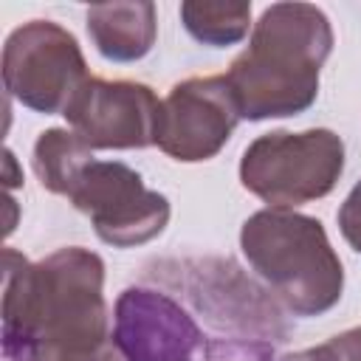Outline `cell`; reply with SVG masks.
<instances>
[{"mask_svg": "<svg viewBox=\"0 0 361 361\" xmlns=\"http://www.w3.org/2000/svg\"><path fill=\"white\" fill-rule=\"evenodd\" d=\"M6 361H121L107 333L104 262L68 245L39 262L3 251Z\"/></svg>", "mask_w": 361, "mask_h": 361, "instance_id": "6da1fadb", "label": "cell"}, {"mask_svg": "<svg viewBox=\"0 0 361 361\" xmlns=\"http://www.w3.org/2000/svg\"><path fill=\"white\" fill-rule=\"evenodd\" d=\"M330 51L333 28L319 6H268L254 23L248 48L226 73L240 118L262 121L305 113L319 96V73Z\"/></svg>", "mask_w": 361, "mask_h": 361, "instance_id": "7a4b0ae2", "label": "cell"}, {"mask_svg": "<svg viewBox=\"0 0 361 361\" xmlns=\"http://www.w3.org/2000/svg\"><path fill=\"white\" fill-rule=\"evenodd\" d=\"M240 248L293 316H322L338 305L344 268L316 217L290 209L254 212L240 228Z\"/></svg>", "mask_w": 361, "mask_h": 361, "instance_id": "3957f363", "label": "cell"}, {"mask_svg": "<svg viewBox=\"0 0 361 361\" xmlns=\"http://www.w3.org/2000/svg\"><path fill=\"white\" fill-rule=\"evenodd\" d=\"M344 172V141L324 127L274 130L254 138L240 161V183L271 209H290L333 192Z\"/></svg>", "mask_w": 361, "mask_h": 361, "instance_id": "277c9868", "label": "cell"}, {"mask_svg": "<svg viewBox=\"0 0 361 361\" xmlns=\"http://www.w3.org/2000/svg\"><path fill=\"white\" fill-rule=\"evenodd\" d=\"M87 79L76 37L51 20L23 23L3 45V85L28 110L65 113Z\"/></svg>", "mask_w": 361, "mask_h": 361, "instance_id": "5b68a950", "label": "cell"}, {"mask_svg": "<svg viewBox=\"0 0 361 361\" xmlns=\"http://www.w3.org/2000/svg\"><path fill=\"white\" fill-rule=\"evenodd\" d=\"M71 203L113 248L144 245L169 223V200L147 189L141 175L121 161H90L71 192Z\"/></svg>", "mask_w": 361, "mask_h": 361, "instance_id": "8992f818", "label": "cell"}, {"mask_svg": "<svg viewBox=\"0 0 361 361\" xmlns=\"http://www.w3.org/2000/svg\"><path fill=\"white\" fill-rule=\"evenodd\" d=\"M237 121L240 110L226 76H195L161 102L155 144L183 164L209 161L226 147Z\"/></svg>", "mask_w": 361, "mask_h": 361, "instance_id": "52a82bcc", "label": "cell"}, {"mask_svg": "<svg viewBox=\"0 0 361 361\" xmlns=\"http://www.w3.org/2000/svg\"><path fill=\"white\" fill-rule=\"evenodd\" d=\"M62 116L90 149H141L155 144L161 102L141 82L90 76Z\"/></svg>", "mask_w": 361, "mask_h": 361, "instance_id": "ba28073f", "label": "cell"}, {"mask_svg": "<svg viewBox=\"0 0 361 361\" xmlns=\"http://www.w3.org/2000/svg\"><path fill=\"white\" fill-rule=\"evenodd\" d=\"M113 344L124 361H197L206 350L195 319L172 296L152 288L118 293Z\"/></svg>", "mask_w": 361, "mask_h": 361, "instance_id": "9c48e42d", "label": "cell"}, {"mask_svg": "<svg viewBox=\"0 0 361 361\" xmlns=\"http://www.w3.org/2000/svg\"><path fill=\"white\" fill-rule=\"evenodd\" d=\"M152 3H99L87 8V34L110 62H135L155 45Z\"/></svg>", "mask_w": 361, "mask_h": 361, "instance_id": "30bf717a", "label": "cell"}, {"mask_svg": "<svg viewBox=\"0 0 361 361\" xmlns=\"http://www.w3.org/2000/svg\"><path fill=\"white\" fill-rule=\"evenodd\" d=\"M93 161L90 147L71 130H59L51 127L45 133H39L37 144H34V172L42 183V189L54 192V195H65L71 197V192L76 189L85 166Z\"/></svg>", "mask_w": 361, "mask_h": 361, "instance_id": "8fae6325", "label": "cell"}, {"mask_svg": "<svg viewBox=\"0 0 361 361\" xmlns=\"http://www.w3.org/2000/svg\"><path fill=\"white\" fill-rule=\"evenodd\" d=\"M183 28L203 45L226 48L240 42L251 25V3H180Z\"/></svg>", "mask_w": 361, "mask_h": 361, "instance_id": "7c38bea8", "label": "cell"}, {"mask_svg": "<svg viewBox=\"0 0 361 361\" xmlns=\"http://www.w3.org/2000/svg\"><path fill=\"white\" fill-rule=\"evenodd\" d=\"M276 361H361V327L344 330V333L327 338L324 344L282 355Z\"/></svg>", "mask_w": 361, "mask_h": 361, "instance_id": "4fadbf2b", "label": "cell"}, {"mask_svg": "<svg viewBox=\"0 0 361 361\" xmlns=\"http://www.w3.org/2000/svg\"><path fill=\"white\" fill-rule=\"evenodd\" d=\"M203 361H276L274 347L262 341H237V338H209Z\"/></svg>", "mask_w": 361, "mask_h": 361, "instance_id": "5bb4252c", "label": "cell"}, {"mask_svg": "<svg viewBox=\"0 0 361 361\" xmlns=\"http://www.w3.org/2000/svg\"><path fill=\"white\" fill-rule=\"evenodd\" d=\"M338 231L353 251L361 254V180L350 189L338 209Z\"/></svg>", "mask_w": 361, "mask_h": 361, "instance_id": "9a60e30c", "label": "cell"}]
</instances>
